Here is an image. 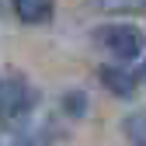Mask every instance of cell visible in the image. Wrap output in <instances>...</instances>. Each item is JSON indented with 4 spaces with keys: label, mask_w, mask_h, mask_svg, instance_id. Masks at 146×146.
<instances>
[{
    "label": "cell",
    "mask_w": 146,
    "mask_h": 146,
    "mask_svg": "<svg viewBox=\"0 0 146 146\" xmlns=\"http://www.w3.org/2000/svg\"><path fill=\"white\" fill-rule=\"evenodd\" d=\"M35 104H38V94H35V87H28L21 77H7L0 84V125L4 129H17V125H25L35 111Z\"/></svg>",
    "instance_id": "cell-1"
},
{
    "label": "cell",
    "mask_w": 146,
    "mask_h": 146,
    "mask_svg": "<svg viewBox=\"0 0 146 146\" xmlns=\"http://www.w3.org/2000/svg\"><path fill=\"white\" fill-rule=\"evenodd\" d=\"M98 45L108 56H115L118 63H129V59L143 56L146 38L136 25H104V28H98Z\"/></svg>",
    "instance_id": "cell-2"
},
{
    "label": "cell",
    "mask_w": 146,
    "mask_h": 146,
    "mask_svg": "<svg viewBox=\"0 0 146 146\" xmlns=\"http://www.w3.org/2000/svg\"><path fill=\"white\" fill-rule=\"evenodd\" d=\"M101 84L111 90V94H118V98H132L136 94V77L129 70H122V66H101Z\"/></svg>",
    "instance_id": "cell-3"
},
{
    "label": "cell",
    "mask_w": 146,
    "mask_h": 146,
    "mask_svg": "<svg viewBox=\"0 0 146 146\" xmlns=\"http://www.w3.org/2000/svg\"><path fill=\"white\" fill-rule=\"evenodd\" d=\"M14 11L25 25H45L52 17V4H45V0H17Z\"/></svg>",
    "instance_id": "cell-4"
},
{
    "label": "cell",
    "mask_w": 146,
    "mask_h": 146,
    "mask_svg": "<svg viewBox=\"0 0 146 146\" xmlns=\"http://www.w3.org/2000/svg\"><path fill=\"white\" fill-rule=\"evenodd\" d=\"M122 132L132 146H146V111H136L122 122Z\"/></svg>",
    "instance_id": "cell-5"
},
{
    "label": "cell",
    "mask_w": 146,
    "mask_h": 146,
    "mask_svg": "<svg viewBox=\"0 0 146 146\" xmlns=\"http://www.w3.org/2000/svg\"><path fill=\"white\" fill-rule=\"evenodd\" d=\"M63 111L70 118H84L87 115V94L84 90H70V94L63 98Z\"/></svg>",
    "instance_id": "cell-6"
},
{
    "label": "cell",
    "mask_w": 146,
    "mask_h": 146,
    "mask_svg": "<svg viewBox=\"0 0 146 146\" xmlns=\"http://www.w3.org/2000/svg\"><path fill=\"white\" fill-rule=\"evenodd\" d=\"M14 146H52L45 132H25V136H17Z\"/></svg>",
    "instance_id": "cell-7"
},
{
    "label": "cell",
    "mask_w": 146,
    "mask_h": 146,
    "mask_svg": "<svg viewBox=\"0 0 146 146\" xmlns=\"http://www.w3.org/2000/svg\"><path fill=\"white\" fill-rule=\"evenodd\" d=\"M139 77H143V84H146V59H143V73H139Z\"/></svg>",
    "instance_id": "cell-8"
}]
</instances>
